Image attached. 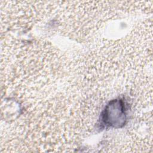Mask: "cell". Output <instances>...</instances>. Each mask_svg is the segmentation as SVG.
Segmentation results:
<instances>
[{
    "mask_svg": "<svg viewBox=\"0 0 153 153\" xmlns=\"http://www.w3.org/2000/svg\"><path fill=\"white\" fill-rule=\"evenodd\" d=\"M127 109L125 102L121 99L111 101L102 113V124L114 128L124 126L127 120Z\"/></svg>",
    "mask_w": 153,
    "mask_h": 153,
    "instance_id": "cell-1",
    "label": "cell"
}]
</instances>
